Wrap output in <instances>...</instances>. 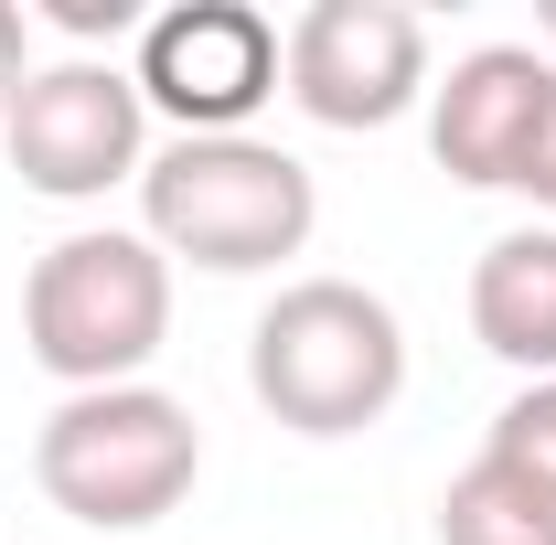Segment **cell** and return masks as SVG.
<instances>
[{
  "label": "cell",
  "instance_id": "6da1fadb",
  "mask_svg": "<svg viewBox=\"0 0 556 545\" xmlns=\"http://www.w3.org/2000/svg\"><path fill=\"white\" fill-rule=\"evenodd\" d=\"M247 385L289 439H353L407 396V321L364 278H289L247 332Z\"/></svg>",
  "mask_w": 556,
  "mask_h": 545
},
{
  "label": "cell",
  "instance_id": "7a4b0ae2",
  "mask_svg": "<svg viewBox=\"0 0 556 545\" xmlns=\"http://www.w3.org/2000/svg\"><path fill=\"white\" fill-rule=\"evenodd\" d=\"M321 225L311 161L278 139L236 129V139H172L139 172V236L161 257H193L204 278H257L278 257H300Z\"/></svg>",
  "mask_w": 556,
  "mask_h": 545
},
{
  "label": "cell",
  "instance_id": "3957f363",
  "mask_svg": "<svg viewBox=\"0 0 556 545\" xmlns=\"http://www.w3.org/2000/svg\"><path fill=\"white\" fill-rule=\"evenodd\" d=\"M172 342V257L139 225H75L22 278V353L65 385H139V364Z\"/></svg>",
  "mask_w": 556,
  "mask_h": 545
},
{
  "label": "cell",
  "instance_id": "277c9868",
  "mask_svg": "<svg viewBox=\"0 0 556 545\" xmlns=\"http://www.w3.org/2000/svg\"><path fill=\"white\" fill-rule=\"evenodd\" d=\"M33 481L43 503L86 524V535H139L161 514L193 503L204 481V428L182 396L161 385H97V396H65L33 439Z\"/></svg>",
  "mask_w": 556,
  "mask_h": 545
},
{
  "label": "cell",
  "instance_id": "5b68a950",
  "mask_svg": "<svg viewBox=\"0 0 556 545\" xmlns=\"http://www.w3.org/2000/svg\"><path fill=\"white\" fill-rule=\"evenodd\" d=\"M0 150L22 172V193L43 204H97L150 172V107H139L129 65H97V54H65V65H33L11 118H0Z\"/></svg>",
  "mask_w": 556,
  "mask_h": 545
},
{
  "label": "cell",
  "instance_id": "8992f818",
  "mask_svg": "<svg viewBox=\"0 0 556 545\" xmlns=\"http://www.w3.org/2000/svg\"><path fill=\"white\" fill-rule=\"evenodd\" d=\"M278 86L311 129H396L428 97V22L407 0H311L278 33Z\"/></svg>",
  "mask_w": 556,
  "mask_h": 545
},
{
  "label": "cell",
  "instance_id": "52a82bcc",
  "mask_svg": "<svg viewBox=\"0 0 556 545\" xmlns=\"http://www.w3.org/2000/svg\"><path fill=\"white\" fill-rule=\"evenodd\" d=\"M129 86L182 139H236L278 97V22L247 0H172V11L139 22Z\"/></svg>",
  "mask_w": 556,
  "mask_h": 545
},
{
  "label": "cell",
  "instance_id": "ba28073f",
  "mask_svg": "<svg viewBox=\"0 0 556 545\" xmlns=\"http://www.w3.org/2000/svg\"><path fill=\"white\" fill-rule=\"evenodd\" d=\"M546 86H556V65L535 43L460 54V65L428 86V161L450 182H471V193H514V161H525V139L546 118Z\"/></svg>",
  "mask_w": 556,
  "mask_h": 545
},
{
  "label": "cell",
  "instance_id": "9c48e42d",
  "mask_svg": "<svg viewBox=\"0 0 556 545\" xmlns=\"http://www.w3.org/2000/svg\"><path fill=\"white\" fill-rule=\"evenodd\" d=\"M471 342L525 385L556 375V225H514L471 257Z\"/></svg>",
  "mask_w": 556,
  "mask_h": 545
},
{
  "label": "cell",
  "instance_id": "30bf717a",
  "mask_svg": "<svg viewBox=\"0 0 556 545\" xmlns=\"http://www.w3.org/2000/svg\"><path fill=\"white\" fill-rule=\"evenodd\" d=\"M439 545H556V492L503 460H471L439 492Z\"/></svg>",
  "mask_w": 556,
  "mask_h": 545
},
{
  "label": "cell",
  "instance_id": "8fae6325",
  "mask_svg": "<svg viewBox=\"0 0 556 545\" xmlns=\"http://www.w3.org/2000/svg\"><path fill=\"white\" fill-rule=\"evenodd\" d=\"M482 460H503V471H525V481H546V492H556V375H546V385H525V396L482 428Z\"/></svg>",
  "mask_w": 556,
  "mask_h": 545
},
{
  "label": "cell",
  "instance_id": "7c38bea8",
  "mask_svg": "<svg viewBox=\"0 0 556 545\" xmlns=\"http://www.w3.org/2000/svg\"><path fill=\"white\" fill-rule=\"evenodd\" d=\"M514 193H535V204L556 214V86H546V118L525 139V161H514Z\"/></svg>",
  "mask_w": 556,
  "mask_h": 545
},
{
  "label": "cell",
  "instance_id": "4fadbf2b",
  "mask_svg": "<svg viewBox=\"0 0 556 545\" xmlns=\"http://www.w3.org/2000/svg\"><path fill=\"white\" fill-rule=\"evenodd\" d=\"M22 75H33V43H22V11L0 0V118H11V97H22Z\"/></svg>",
  "mask_w": 556,
  "mask_h": 545
},
{
  "label": "cell",
  "instance_id": "5bb4252c",
  "mask_svg": "<svg viewBox=\"0 0 556 545\" xmlns=\"http://www.w3.org/2000/svg\"><path fill=\"white\" fill-rule=\"evenodd\" d=\"M535 33H546V43H556V0H535Z\"/></svg>",
  "mask_w": 556,
  "mask_h": 545
}]
</instances>
